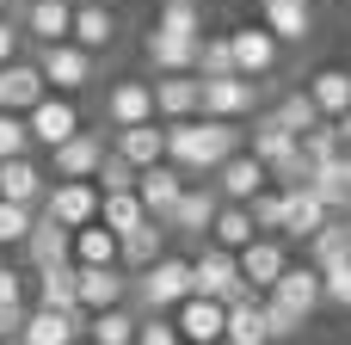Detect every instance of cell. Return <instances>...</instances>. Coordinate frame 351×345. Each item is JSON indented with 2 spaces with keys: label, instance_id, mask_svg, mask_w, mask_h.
<instances>
[{
  "label": "cell",
  "instance_id": "cell-1",
  "mask_svg": "<svg viewBox=\"0 0 351 345\" xmlns=\"http://www.w3.org/2000/svg\"><path fill=\"white\" fill-rule=\"evenodd\" d=\"M167 123V117H160ZM234 148H247V130L234 123V117H173L167 123V160L173 167H185L191 179H210Z\"/></svg>",
  "mask_w": 351,
  "mask_h": 345
},
{
  "label": "cell",
  "instance_id": "cell-2",
  "mask_svg": "<svg viewBox=\"0 0 351 345\" xmlns=\"http://www.w3.org/2000/svg\"><path fill=\"white\" fill-rule=\"evenodd\" d=\"M327 296H321V265L308 259V265H284V278L265 290V315H271V333L278 340H296L308 321H315V309H321Z\"/></svg>",
  "mask_w": 351,
  "mask_h": 345
},
{
  "label": "cell",
  "instance_id": "cell-3",
  "mask_svg": "<svg viewBox=\"0 0 351 345\" xmlns=\"http://www.w3.org/2000/svg\"><path fill=\"white\" fill-rule=\"evenodd\" d=\"M197 290V278H191V259L185 253H160L154 265H142L136 272V290H130V302L148 315V309H160V315H173L185 296Z\"/></svg>",
  "mask_w": 351,
  "mask_h": 345
},
{
  "label": "cell",
  "instance_id": "cell-4",
  "mask_svg": "<svg viewBox=\"0 0 351 345\" xmlns=\"http://www.w3.org/2000/svg\"><path fill=\"white\" fill-rule=\"evenodd\" d=\"M37 68H43L49 93H74V99L99 80V56H93L86 43H74V37H62V43H37Z\"/></svg>",
  "mask_w": 351,
  "mask_h": 345
},
{
  "label": "cell",
  "instance_id": "cell-5",
  "mask_svg": "<svg viewBox=\"0 0 351 345\" xmlns=\"http://www.w3.org/2000/svg\"><path fill=\"white\" fill-rule=\"evenodd\" d=\"M191 278H197V296H216V302H241V296H253V284L241 278V253L234 247H204V253H191Z\"/></svg>",
  "mask_w": 351,
  "mask_h": 345
},
{
  "label": "cell",
  "instance_id": "cell-6",
  "mask_svg": "<svg viewBox=\"0 0 351 345\" xmlns=\"http://www.w3.org/2000/svg\"><path fill=\"white\" fill-rule=\"evenodd\" d=\"M25 123H31V148L49 154V148H62L86 117H80V99H74V93H43V99L25 111Z\"/></svg>",
  "mask_w": 351,
  "mask_h": 345
},
{
  "label": "cell",
  "instance_id": "cell-7",
  "mask_svg": "<svg viewBox=\"0 0 351 345\" xmlns=\"http://www.w3.org/2000/svg\"><path fill=\"white\" fill-rule=\"evenodd\" d=\"M99 204H105L99 179H49V191H43L37 210L49 222H62V228H86V222H99Z\"/></svg>",
  "mask_w": 351,
  "mask_h": 345
},
{
  "label": "cell",
  "instance_id": "cell-8",
  "mask_svg": "<svg viewBox=\"0 0 351 345\" xmlns=\"http://www.w3.org/2000/svg\"><path fill=\"white\" fill-rule=\"evenodd\" d=\"M105 154H111V130H86V123H80L62 148L43 154V167H49V179H93Z\"/></svg>",
  "mask_w": 351,
  "mask_h": 345
},
{
  "label": "cell",
  "instance_id": "cell-9",
  "mask_svg": "<svg viewBox=\"0 0 351 345\" xmlns=\"http://www.w3.org/2000/svg\"><path fill=\"white\" fill-rule=\"evenodd\" d=\"M228 43H234V74H247V80H271L278 62H284V43H278V31L265 19L259 25H234Z\"/></svg>",
  "mask_w": 351,
  "mask_h": 345
},
{
  "label": "cell",
  "instance_id": "cell-10",
  "mask_svg": "<svg viewBox=\"0 0 351 345\" xmlns=\"http://www.w3.org/2000/svg\"><path fill=\"white\" fill-rule=\"evenodd\" d=\"M259 80H247V74H204V117H234V123H247V117H259Z\"/></svg>",
  "mask_w": 351,
  "mask_h": 345
},
{
  "label": "cell",
  "instance_id": "cell-11",
  "mask_svg": "<svg viewBox=\"0 0 351 345\" xmlns=\"http://www.w3.org/2000/svg\"><path fill=\"white\" fill-rule=\"evenodd\" d=\"M216 210H222V191H216L210 179H191V185L179 191L173 216H167V235H185V241H210V222H216Z\"/></svg>",
  "mask_w": 351,
  "mask_h": 345
},
{
  "label": "cell",
  "instance_id": "cell-12",
  "mask_svg": "<svg viewBox=\"0 0 351 345\" xmlns=\"http://www.w3.org/2000/svg\"><path fill=\"white\" fill-rule=\"evenodd\" d=\"M19 340H25V345H74V340H86V309H49V302H31Z\"/></svg>",
  "mask_w": 351,
  "mask_h": 345
},
{
  "label": "cell",
  "instance_id": "cell-13",
  "mask_svg": "<svg viewBox=\"0 0 351 345\" xmlns=\"http://www.w3.org/2000/svg\"><path fill=\"white\" fill-rule=\"evenodd\" d=\"M148 117H160L154 111V80L123 74V80L105 86V130H130V123H148Z\"/></svg>",
  "mask_w": 351,
  "mask_h": 345
},
{
  "label": "cell",
  "instance_id": "cell-14",
  "mask_svg": "<svg viewBox=\"0 0 351 345\" xmlns=\"http://www.w3.org/2000/svg\"><path fill=\"white\" fill-rule=\"evenodd\" d=\"M210 185H216L222 198H234V204H253V198L271 185V167H265L253 148H234V154H228V160L210 173Z\"/></svg>",
  "mask_w": 351,
  "mask_h": 345
},
{
  "label": "cell",
  "instance_id": "cell-15",
  "mask_svg": "<svg viewBox=\"0 0 351 345\" xmlns=\"http://www.w3.org/2000/svg\"><path fill=\"white\" fill-rule=\"evenodd\" d=\"M191 185V173L185 167H173V160H154V167H142L136 173V198H142V210L154 216V222H167L173 216V204H179V191Z\"/></svg>",
  "mask_w": 351,
  "mask_h": 345
},
{
  "label": "cell",
  "instance_id": "cell-16",
  "mask_svg": "<svg viewBox=\"0 0 351 345\" xmlns=\"http://www.w3.org/2000/svg\"><path fill=\"white\" fill-rule=\"evenodd\" d=\"M74 278H80V309L86 315L93 309H117L136 290V272L130 265H74Z\"/></svg>",
  "mask_w": 351,
  "mask_h": 345
},
{
  "label": "cell",
  "instance_id": "cell-17",
  "mask_svg": "<svg viewBox=\"0 0 351 345\" xmlns=\"http://www.w3.org/2000/svg\"><path fill=\"white\" fill-rule=\"evenodd\" d=\"M25 265L31 272H49V265H74V228H62V222H49L43 210H37V228L25 235Z\"/></svg>",
  "mask_w": 351,
  "mask_h": 345
},
{
  "label": "cell",
  "instance_id": "cell-18",
  "mask_svg": "<svg viewBox=\"0 0 351 345\" xmlns=\"http://www.w3.org/2000/svg\"><path fill=\"white\" fill-rule=\"evenodd\" d=\"M284 265H290V241H284V235H259V241L241 247V278H247L259 296L284 278Z\"/></svg>",
  "mask_w": 351,
  "mask_h": 345
},
{
  "label": "cell",
  "instance_id": "cell-19",
  "mask_svg": "<svg viewBox=\"0 0 351 345\" xmlns=\"http://www.w3.org/2000/svg\"><path fill=\"white\" fill-rule=\"evenodd\" d=\"M19 25H25L31 49L62 43V37H74V0H19Z\"/></svg>",
  "mask_w": 351,
  "mask_h": 345
},
{
  "label": "cell",
  "instance_id": "cell-20",
  "mask_svg": "<svg viewBox=\"0 0 351 345\" xmlns=\"http://www.w3.org/2000/svg\"><path fill=\"white\" fill-rule=\"evenodd\" d=\"M173 321H179V333L185 345H216L222 340V327H228V302H216V296H185L179 309H173Z\"/></svg>",
  "mask_w": 351,
  "mask_h": 345
},
{
  "label": "cell",
  "instance_id": "cell-21",
  "mask_svg": "<svg viewBox=\"0 0 351 345\" xmlns=\"http://www.w3.org/2000/svg\"><path fill=\"white\" fill-rule=\"evenodd\" d=\"M154 111L173 123V117H197L204 111V74L185 68V74H154Z\"/></svg>",
  "mask_w": 351,
  "mask_h": 345
},
{
  "label": "cell",
  "instance_id": "cell-22",
  "mask_svg": "<svg viewBox=\"0 0 351 345\" xmlns=\"http://www.w3.org/2000/svg\"><path fill=\"white\" fill-rule=\"evenodd\" d=\"M43 191H49V167L37 160V148L0 160V198H12V204H43Z\"/></svg>",
  "mask_w": 351,
  "mask_h": 345
},
{
  "label": "cell",
  "instance_id": "cell-23",
  "mask_svg": "<svg viewBox=\"0 0 351 345\" xmlns=\"http://www.w3.org/2000/svg\"><path fill=\"white\" fill-rule=\"evenodd\" d=\"M117 37H123V19L105 0H74V43H86L93 56H105V49H117Z\"/></svg>",
  "mask_w": 351,
  "mask_h": 345
},
{
  "label": "cell",
  "instance_id": "cell-24",
  "mask_svg": "<svg viewBox=\"0 0 351 345\" xmlns=\"http://www.w3.org/2000/svg\"><path fill=\"white\" fill-rule=\"evenodd\" d=\"M197 43L204 37H185V31H148L142 37V56H148V68L154 74H185V68H197Z\"/></svg>",
  "mask_w": 351,
  "mask_h": 345
},
{
  "label": "cell",
  "instance_id": "cell-25",
  "mask_svg": "<svg viewBox=\"0 0 351 345\" xmlns=\"http://www.w3.org/2000/svg\"><path fill=\"white\" fill-rule=\"evenodd\" d=\"M327 216H339V210H333L315 185H290V191H284V241H308Z\"/></svg>",
  "mask_w": 351,
  "mask_h": 345
},
{
  "label": "cell",
  "instance_id": "cell-26",
  "mask_svg": "<svg viewBox=\"0 0 351 345\" xmlns=\"http://www.w3.org/2000/svg\"><path fill=\"white\" fill-rule=\"evenodd\" d=\"M111 148L142 173V167H154V160H167V123L160 117H148V123H130V130H111Z\"/></svg>",
  "mask_w": 351,
  "mask_h": 345
},
{
  "label": "cell",
  "instance_id": "cell-27",
  "mask_svg": "<svg viewBox=\"0 0 351 345\" xmlns=\"http://www.w3.org/2000/svg\"><path fill=\"white\" fill-rule=\"evenodd\" d=\"M222 340H228V345H271V340H278L259 290H253V296H241V302H228V327H222Z\"/></svg>",
  "mask_w": 351,
  "mask_h": 345
},
{
  "label": "cell",
  "instance_id": "cell-28",
  "mask_svg": "<svg viewBox=\"0 0 351 345\" xmlns=\"http://www.w3.org/2000/svg\"><path fill=\"white\" fill-rule=\"evenodd\" d=\"M0 93H6V111H31V105L49 93V80H43L37 56H19V62H6V68H0Z\"/></svg>",
  "mask_w": 351,
  "mask_h": 345
},
{
  "label": "cell",
  "instance_id": "cell-29",
  "mask_svg": "<svg viewBox=\"0 0 351 345\" xmlns=\"http://www.w3.org/2000/svg\"><path fill=\"white\" fill-rule=\"evenodd\" d=\"M259 19L278 31V43H308L315 37V0H259Z\"/></svg>",
  "mask_w": 351,
  "mask_h": 345
},
{
  "label": "cell",
  "instance_id": "cell-30",
  "mask_svg": "<svg viewBox=\"0 0 351 345\" xmlns=\"http://www.w3.org/2000/svg\"><path fill=\"white\" fill-rule=\"evenodd\" d=\"M136 327H142V309L136 302H117V309H93L86 315V340L93 345H136Z\"/></svg>",
  "mask_w": 351,
  "mask_h": 345
},
{
  "label": "cell",
  "instance_id": "cell-31",
  "mask_svg": "<svg viewBox=\"0 0 351 345\" xmlns=\"http://www.w3.org/2000/svg\"><path fill=\"white\" fill-rule=\"evenodd\" d=\"M265 228L253 222V204H234V198H222V210H216V222H210V241L216 247H247V241H259Z\"/></svg>",
  "mask_w": 351,
  "mask_h": 345
},
{
  "label": "cell",
  "instance_id": "cell-32",
  "mask_svg": "<svg viewBox=\"0 0 351 345\" xmlns=\"http://www.w3.org/2000/svg\"><path fill=\"white\" fill-rule=\"evenodd\" d=\"M308 99H315V111L321 117H346L351 111V68H315V80H308Z\"/></svg>",
  "mask_w": 351,
  "mask_h": 345
},
{
  "label": "cell",
  "instance_id": "cell-33",
  "mask_svg": "<svg viewBox=\"0 0 351 345\" xmlns=\"http://www.w3.org/2000/svg\"><path fill=\"white\" fill-rule=\"evenodd\" d=\"M167 253V222H142V228H130V235H117V259L130 265V272H142V265H154Z\"/></svg>",
  "mask_w": 351,
  "mask_h": 345
},
{
  "label": "cell",
  "instance_id": "cell-34",
  "mask_svg": "<svg viewBox=\"0 0 351 345\" xmlns=\"http://www.w3.org/2000/svg\"><path fill=\"white\" fill-rule=\"evenodd\" d=\"M31 302H49V309H80V278H74V265L31 272Z\"/></svg>",
  "mask_w": 351,
  "mask_h": 345
},
{
  "label": "cell",
  "instance_id": "cell-35",
  "mask_svg": "<svg viewBox=\"0 0 351 345\" xmlns=\"http://www.w3.org/2000/svg\"><path fill=\"white\" fill-rule=\"evenodd\" d=\"M74 265H123L117 259V228H105V222L74 228Z\"/></svg>",
  "mask_w": 351,
  "mask_h": 345
},
{
  "label": "cell",
  "instance_id": "cell-36",
  "mask_svg": "<svg viewBox=\"0 0 351 345\" xmlns=\"http://www.w3.org/2000/svg\"><path fill=\"white\" fill-rule=\"evenodd\" d=\"M308 259L327 272V265H339V259H351V228H346V216H327L315 235H308Z\"/></svg>",
  "mask_w": 351,
  "mask_h": 345
},
{
  "label": "cell",
  "instance_id": "cell-37",
  "mask_svg": "<svg viewBox=\"0 0 351 345\" xmlns=\"http://www.w3.org/2000/svg\"><path fill=\"white\" fill-rule=\"evenodd\" d=\"M296 142H302V136H296V130H284V123H278L271 111H265V117H259V123L247 130V148H253V154H259L265 167H271V160H284V154H290Z\"/></svg>",
  "mask_w": 351,
  "mask_h": 345
},
{
  "label": "cell",
  "instance_id": "cell-38",
  "mask_svg": "<svg viewBox=\"0 0 351 345\" xmlns=\"http://www.w3.org/2000/svg\"><path fill=\"white\" fill-rule=\"evenodd\" d=\"M315 191H321V198H327V204H333L339 216L351 210V148H346V154H333V160H321V167H315Z\"/></svg>",
  "mask_w": 351,
  "mask_h": 345
},
{
  "label": "cell",
  "instance_id": "cell-39",
  "mask_svg": "<svg viewBox=\"0 0 351 345\" xmlns=\"http://www.w3.org/2000/svg\"><path fill=\"white\" fill-rule=\"evenodd\" d=\"M99 222H105V228H117V235L142 228V222H148V210H142L136 185H130V191H105V204H99Z\"/></svg>",
  "mask_w": 351,
  "mask_h": 345
},
{
  "label": "cell",
  "instance_id": "cell-40",
  "mask_svg": "<svg viewBox=\"0 0 351 345\" xmlns=\"http://www.w3.org/2000/svg\"><path fill=\"white\" fill-rule=\"evenodd\" d=\"M31 228H37V204H12V198H0V253L25 247Z\"/></svg>",
  "mask_w": 351,
  "mask_h": 345
},
{
  "label": "cell",
  "instance_id": "cell-41",
  "mask_svg": "<svg viewBox=\"0 0 351 345\" xmlns=\"http://www.w3.org/2000/svg\"><path fill=\"white\" fill-rule=\"evenodd\" d=\"M154 25L160 31H185V37H204V0H160Z\"/></svg>",
  "mask_w": 351,
  "mask_h": 345
},
{
  "label": "cell",
  "instance_id": "cell-42",
  "mask_svg": "<svg viewBox=\"0 0 351 345\" xmlns=\"http://www.w3.org/2000/svg\"><path fill=\"white\" fill-rule=\"evenodd\" d=\"M271 117H278L284 130H296V136L321 123V111H315V99H308V86H302V93H284V99L271 105Z\"/></svg>",
  "mask_w": 351,
  "mask_h": 345
},
{
  "label": "cell",
  "instance_id": "cell-43",
  "mask_svg": "<svg viewBox=\"0 0 351 345\" xmlns=\"http://www.w3.org/2000/svg\"><path fill=\"white\" fill-rule=\"evenodd\" d=\"M271 185H284V191H290V185H315V160H308L302 142H296L284 160H271Z\"/></svg>",
  "mask_w": 351,
  "mask_h": 345
},
{
  "label": "cell",
  "instance_id": "cell-44",
  "mask_svg": "<svg viewBox=\"0 0 351 345\" xmlns=\"http://www.w3.org/2000/svg\"><path fill=\"white\" fill-rule=\"evenodd\" d=\"M197 74H234V43H228V31H222V37L204 31V43H197Z\"/></svg>",
  "mask_w": 351,
  "mask_h": 345
},
{
  "label": "cell",
  "instance_id": "cell-45",
  "mask_svg": "<svg viewBox=\"0 0 351 345\" xmlns=\"http://www.w3.org/2000/svg\"><path fill=\"white\" fill-rule=\"evenodd\" d=\"M136 345H185V333H179V321H173V315L148 309V315H142V327H136Z\"/></svg>",
  "mask_w": 351,
  "mask_h": 345
},
{
  "label": "cell",
  "instance_id": "cell-46",
  "mask_svg": "<svg viewBox=\"0 0 351 345\" xmlns=\"http://www.w3.org/2000/svg\"><path fill=\"white\" fill-rule=\"evenodd\" d=\"M25 148H31V123H25V111H6V105H0V160L25 154Z\"/></svg>",
  "mask_w": 351,
  "mask_h": 345
},
{
  "label": "cell",
  "instance_id": "cell-47",
  "mask_svg": "<svg viewBox=\"0 0 351 345\" xmlns=\"http://www.w3.org/2000/svg\"><path fill=\"white\" fill-rule=\"evenodd\" d=\"M253 222H259L265 235H284V185H265V191L253 198Z\"/></svg>",
  "mask_w": 351,
  "mask_h": 345
},
{
  "label": "cell",
  "instance_id": "cell-48",
  "mask_svg": "<svg viewBox=\"0 0 351 345\" xmlns=\"http://www.w3.org/2000/svg\"><path fill=\"white\" fill-rule=\"evenodd\" d=\"M321 296H327V309H346L351 315V259H339V265L321 272Z\"/></svg>",
  "mask_w": 351,
  "mask_h": 345
},
{
  "label": "cell",
  "instance_id": "cell-49",
  "mask_svg": "<svg viewBox=\"0 0 351 345\" xmlns=\"http://www.w3.org/2000/svg\"><path fill=\"white\" fill-rule=\"evenodd\" d=\"M93 179H99V191H130V185H136V167L111 148V154L99 160V173H93Z\"/></svg>",
  "mask_w": 351,
  "mask_h": 345
},
{
  "label": "cell",
  "instance_id": "cell-50",
  "mask_svg": "<svg viewBox=\"0 0 351 345\" xmlns=\"http://www.w3.org/2000/svg\"><path fill=\"white\" fill-rule=\"evenodd\" d=\"M0 302H31V265L0 259Z\"/></svg>",
  "mask_w": 351,
  "mask_h": 345
},
{
  "label": "cell",
  "instance_id": "cell-51",
  "mask_svg": "<svg viewBox=\"0 0 351 345\" xmlns=\"http://www.w3.org/2000/svg\"><path fill=\"white\" fill-rule=\"evenodd\" d=\"M25 49H31V37H25L19 12H0V68H6V62H19Z\"/></svg>",
  "mask_w": 351,
  "mask_h": 345
},
{
  "label": "cell",
  "instance_id": "cell-52",
  "mask_svg": "<svg viewBox=\"0 0 351 345\" xmlns=\"http://www.w3.org/2000/svg\"><path fill=\"white\" fill-rule=\"evenodd\" d=\"M25 315H31V302H0V340H19Z\"/></svg>",
  "mask_w": 351,
  "mask_h": 345
},
{
  "label": "cell",
  "instance_id": "cell-53",
  "mask_svg": "<svg viewBox=\"0 0 351 345\" xmlns=\"http://www.w3.org/2000/svg\"><path fill=\"white\" fill-rule=\"evenodd\" d=\"M339 130H346V142H351V111H346V117H339Z\"/></svg>",
  "mask_w": 351,
  "mask_h": 345
},
{
  "label": "cell",
  "instance_id": "cell-54",
  "mask_svg": "<svg viewBox=\"0 0 351 345\" xmlns=\"http://www.w3.org/2000/svg\"><path fill=\"white\" fill-rule=\"evenodd\" d=\"M0 12H19V0H0Z\"/></svg>",
  "mask_w": 351,
  "mask_h": 345
},
{
  "label": "cell",
  "instance_id": "cell-55",
  "mask_svg": "<svg viewBox=\"0 0 351 345\" xmlns=\"http://www.w3.org/2000/svg\"><path fill=\"white\" fill-rule=\"evenodd\" d=\"M0 345H25V340H0Z\"/></svg>",
  "mask_w": 351,
  "mask_h": 345
},
{
  "label": "cell",
  "instance_id": "cell-56",
  "mask_svg": "<svg viewBox=\"0 0 351 345\" xmlns=\"http://www.w3.org/2000/svg\"><path fill=\"white\" fill-rule=\"evenodd\" d=\"M271 345H290V340H271Z\"/></svg>",
  "mask_w": 351,
  "mask_h": 345
},
{
  "label": "cell",
  "instance_id": "cell-57",
  "mask_svg": "<svg viewBox=\"0 0 351 345\" xmlns=\"http://www.w3.org/2000/svg\"><path fill=\"white\" fill-rule=\"evenodd\" d=\"M0 105H6V93H0Z\"/></svg>",
  "mask_w": 351,
  "mask_h": 345
},
{
  "label": "cell",
  "instance_id": "cell-58",
  "mask_svg": "<svg viewBox=\"0 0 351 345\" xmlns=\"http://www.w3.org/2000/svg\"><path fill=\"white\" fill-rule=\"evenodd\" d=\"M216 345H228V340H216Z\"/></svg>",
  "mask_w": 351,
  "mask_h": 345
}]
</instances>
